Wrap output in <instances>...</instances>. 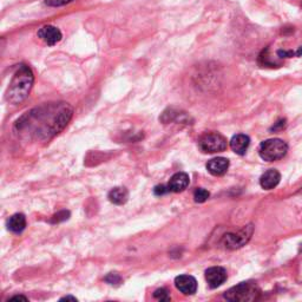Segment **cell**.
<instances>
[{
	"mask_svg": "<svg viewBox=\"0 0 302 302\" xmlns=\"http://www.w3.org/2000/svg\"><path fill=\"white\" fill-rule=\"evenodd\" d=\"M73 109L67 103H50L36 108L16 123L19 132L37 138H50L59 134L72 117Z\"/></svg>",
	"mask_w": 302,
	"mask_h": 302,
	"instance_id": "6da1fadb",
	"label": "cell"
},
{
	"mask_svg": "<svg viewBox=\"0 0 302 302\" xmlns=\"http://www.w3.org/2000/svg\"><path fill=\"white\" fill-rule=\"evenodd\" d=\"M33 81L35 76L32 70L26 65H19L6 91V99L12 104H20L29 97Z\"/></svg>",
	"mask_w": 302,
	"mask_h": 302,
	"instance_id": "7a4b0ae2",
	"label": "cell"
},
{
	"mask_svg": "<svg viewBox=\"0 0 302 302\" xmlns=\"http://www.w3.org/2000/svg\"><path fill=\"white\" fill-rule=\"evenodd\" d=\"M260 288L254 282H242L226 291L225 298L229 301H254L260 296Z\"/></svg>",
	"mask_w": 302,
	"mask_h": 302,
	"instance_id": "3957f363",
	"label": "cell"
},
{
	"mask_svg": "<svg viewBox=\"0 0 302 302\" xmlns=\"http://www.w3.org/2000/svg\"><path fill=\"white\" fill-rule=\"evenodd\" d=\"M287 143L282 140H279V138H271V140L264 141L260 144L259 148L260 157L267 162L277 161V159L282 158L287 154Z\"/></svg>",
	"mask_w": 302,
	"mask_h": 302,
	"instance_id": "277c9868",
	"label": "cell"
},
{
	"mask_svg": "<svg viewBox=\"0 0 302 302\" xmlns=\"http://www.w3.org/2000/svg\"><path fill=\"white\" fill-rule=\"evenodd\" d=\"M198 145L199 149L206 154H216V152L225 151L228 148V142L225 136L219 132H209L199 138Z\"/></svg>",
	"mask_w": 302,
	"mask_h": 302,
	"instance_id": "5b68a950",
	"label": "cell"
},
{
	"mask_svg": "<svg viewBox=\"0 0 302 302\" xmlns=\"http://www.w3.org/2000/svg\"><path fill=\"white\" fill-rule=\"evenodd\" d=\"M253 234V227H246L242 230H240L239 233L234 234H228L223 237V244H225L226 248L228 249H237L241 248L244 243L248 242Z\"/></svg>",
	"mask_w": 302,
	"mask_h": 302,
	"instance_id": "8992f818",
	"label": "cell"
},
{
	"mask_svg": "<svg viewBox=\"0 0 302 302\" xmlns=\"http://www.w3.org/2000/svg\"><path fill=\"white\" fill-rule=\"evenodd\" d=\"M38 38L49 46H53L58 44L63 38L62 32L58 27L52 25H45L40 27L38 33H37Z\"/></svg>",
	"mask_w": 302,
	"mask_h": 302,
	"instance_id": "52a82bcc",
	"label": "cell"
},
{
	"mask_svg": "<svg viewBox=\"0 0 302 302\" xmlns=\"http://www.w3.org/2000/svg\"><path fill=\"white\" fill-rule=\"evenodd\" d=\"M206 280L210 288H217L226 282L227 271L222 267H212L206 270Z\"/></svg>",
	"mask_w": 302,
	"mask_h": 302,
	"instance_id": "ba28073f",
	"label": "cell"
},
{
	"mask_svg": "<svg viewBox=\"0 0 302 302\" xmlns=\"http://www.w3.org/2000/svg\"><path fill=\"white\" fill-rule=\"evenodd\" d=\"M175 286L184 295H192L197 290V281L194 276L179 275L175 279Z\"/></svg>",
	"mask_w": 302,
	"mask_h": 302,
	"instance_id": "9c48e42d",
	"label": "cell"
},
{
	"mask_svg": "<svg viewBox=\"0 0 302 302\" xmlns=\"http://www.w3.org/2000/svg\"><path fill=\"white\" fill-rule=\"evenodd\" d=\"M229 161L225 157H216L207 163V170L213 176H222L228 171Z\"/></svg>",
	"mask_w": 302,
	"mask_h": 302,
	"instance_id": "30bf717a",
	"label": "cell"
},
{
	"mask_svg": "<svg viewBox=\"0 0 302 302\" xmlns=\"http://www.w3.org/2000/svg\"><path fill=\"white\" fill-rule=\"evenodd\" d=\"M190 183V178L188 174L185 172H177L170 178V181L168 183L169 189L172 192H182L183 190L188 188Z\"/></svg>",
	"mask_w": 302,
	"mask_h": 302,
	"instance_id": "8fae6325",
	"label": "cell"
},
{
	"mask_svg": "<svg viewBox=\"0 0 302 302\" xmlns=\"http://www.w3.org/2000/svg\"><path fill=\"white\" fill-rule=\"evenodd\" d=\"M250 144V138L244 134L235 135L230 141V148L237 155H244L248 150Z\"/></svg>",
	"mask_w": 302,
	"mask_h": 302,
	"instance_id": "7c38bea8",
	"label": "cell"
},
{
	"mask_svg": "<svg viewBox=\"0 0 302 302\" xmlns=\"http://www.w3.org/2000/svg\"><path fill=\"white\" fill-rule=\"evenodd\" d=\"M281 175L280 172L275 170V169H270L264 172L260 178V184L264 190H271L280 183Z\"/></svg>",
	"mask_w": 302,
	"mask_h": 302,
	"instance_id": "4fadbf2b",
	"label": "cell"
},
{
	"mask_svg": "<svg viewBox=\"0 0 302 302\" xmlns=\"http://www.w3.org/2000/svg\"><path fill=\"white\" fill-rule=\"evenodd\" d=\"M108 198L109 201L114 203V205H117V206L125 205L129 199V191L127 190V188H124V186H116V188L110 190V192H109L108 195Z\"/></svg>",
	"mask_w": 302,
	"mask_h": 302,
	"instance_id": "5bb4252c",
	"label": "cell"
},
{
	"mask_svg": "<svg viewBox=\"0 0 302 302\" xmlns=\"http://www.w3.org/2000/svg\"><path fill=\"white\" fill-rule=\"evenodd\" d=\"M8 228L10 232L20 234L26 228V217L24 214H15L8 220Z\"/></svg>",
	"mask_w": 302,
	"mask_h": 302,
	"instance_id": "9a60e30c",
	"label": "cell"
},
{
	"mask_svg": "<svg viewBox=\"0 0 302 302\" xmlns=\"http://www.w3.org/2000/svg\"><path fill=\"white\" fill-rule=\"evenodd\" d=\"M209 196H210V194H209L208 190H206V189H203V188L196 189L195 192H194L195 202H197V203L206 202L207 199L209 198Z\"/></svg>",
	"mask_w": 302,
	"mask_h": 302,
	"instance_id": "2e32d148",
	"label": "cell"
},
{
	"mask_svg": "<svg viewBox=\"0 0 302 302\" xmlns=\"http://www.w3.org/2000/svg\"><path fill=\"white\" fill-rule=\"evenodd\" d=\"M154 297L159 301H170V295H169L168 290L164 289V288H159V289L155 290Z\"/></svg>",
	"mask_w": 302,
	"mask_h": 302,
	"instance_id": "e0dca14e",
	"label": "cell"
},
{
	"mask_svg": "<svg viewBox=\"0 0 302 302\" xmlns=\"http://www.w3.org/2000/svg\"><path fill=\"white\" fill-rule=\"evenodd\" d=\"M71 2H73V0H44L45 5L50 6V8H59V6L70 4Z\"/></svg>",
	"mask_w": 302,
	"mask_h": 302,
	"instance_id": "ac0fdd59",
	"label": "cell"
},
{
	"mask_svg": "<svg viewBox=\"0 0 302 302\" xmlns=\"http://www.w3.org/2000/svg\"><path fill=\"white\" fill-rule=\"evenodd\" d=\"M69 216H70V213L65 212V210H64V212H60L58 214H56V215H53L52 220H51V222H52V223L63 222V221H65V220L69 219Z\"/></svg>",
	"mask_w": 302,
	"mask_h": 302,
	"instance_id": "d6986e66",
	"label": "cell"
},
{
	"mask_svg": "<svg viewBox=\"0 0 302 302\" xmlns=\"http://www.w3.org/2000/svg\"><path fill=\"white\" fill-rule=\"evenodd\" d=\"M105 281L110 284H120L122 282V277L116 273H110L105 277Z\"/></svg>",
	"mask_w": 302,
	"mask_h": 302,
	"instance_id": "ffe728a7",
	"label": "cell"
},
{
	"mask_svg": "<svg viewBox=\"0 0 302 302\" xmlns=\"http://www.w3.org/2000/svg\"><path fill=\"white\" fill-rule=\"evenodd\" d=\"M170 191V189H169L168 185H156L154 189V192L156 196H162L164 194H167V192Z\"/></svg>",
	"mask_w": 302,
	"mask_h": 302,
	"instance_id": "44dd1931",
	"label": "cell"
},
{
	"mask_svg": "<svg viewBox=\"0 0 302 302\" xmlns=\"http://www.w3.org/2000/svg\"><path fill=\"white\" fill-rule=\"evenodd\" d=\"M18 300L27 301V298L25 296H23V295H17V296H13V297L10 298V301H18Z\"/></svg>",
	"mask_w": 302,
	"mask_h": 302,
	"instance_id": "7402d4cb",
	"label": "cell"
},
{
	"mask_svg": "<svg viewBox=\"0 0 302 302\" xmlns=\"http://www.w3.org/2000/svg\"><path fill=\"white\" fill-rule=\"evenodd\" d=\"M60 300H72V301H77V298L74 297V296H65V297H62L60 298Z\"/></svg>",
	"mask_w": 302,
	"mask_h": 302,
	"instance_id": "603a6c76",
	"label": "cell"
}]
</instances>
